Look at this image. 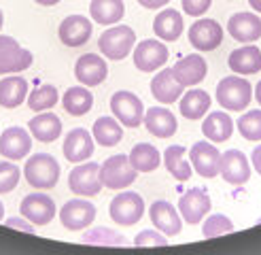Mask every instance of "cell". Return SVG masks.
<instances>
[{
    "label": "cell",
    "mask_w": 261,
    "mask_h": 255,
    "mask_svg": "<svg viewBox=\"0 0 261 255\" xmlns=\"http://www.w3.org/2000/svg\"><path fill=\"white\" fill-rule=\"evenodd\" d=\"M100 176L104 187L111 189H125L138 178V170L129 164V158L119 153V156L109 158L100 166Z\"/></svg>",
    "instance_id": "4"
},
{
    "label": "cell",
    "mask_w": 261,
    "mask_h": 255,
    "mask_svg": "<svg viewBox=\"0 0 261 255\" xmlns=\"http://www.w3.org/2000/svg\"><path fill=\"white\" fill-rule=\"evenodd\" d=\"M227 66L238 74H255L261 70V51L255 45L233 49L227 58Z\"/></svg>",
    "instance_id": "25"
},
{
    "label": "cell",
    "mask_w": 261,
    "mask_h": 255,
    "mask_svg": "<svg viewBox=\"0 0 261 255\" xmlns=\"http://www.w3.org/2000/svg\"><path fill=\"white\" fill-rule=\"evenodd\" d=\"M5 225H7V227H13V230H19V232H28V234H34V232H36L34 223L25 219L23 215H21V217H11V219L5 221Z\"/></svg>",
    "instance_id": "43"
},
{
    "label": "cell",
    "mask_w": 261,
    "mask_h": 255,
    "mask_svg": "<svg viewBox=\"0 0 261 255\" xmlns=\"http://www.w3.org/2000/svg\"><path fill=\"white\" fill-rule=\"evenodd\" d=\"M127 158H129V164H132L138 172H153L162 164L160 151L149 143H138Z\"/></svg>",
    "instance_id": "33"
},
{
    "label": "cell",
    "mask_w": 261,
    "mask_h": 255,
    "mask_svg": "<svg viewBox=\"0 0 261 255\" xmlns=\"http://www.w3.org/2000/svg\"><path fill=\"white\" fill-rule=\"evenodd\" d=\"M91 30H94V26H91V21L87 17L68 15L60 23L58 34H60V41L66 47H81L91 38Z\"/></svg>",
    "instance_id": "19"
},
{
    "label": "cell",
    "mask_w": 261,
    "mask_h": 255,
    "mask_svg": "<svg viewBox=\"0 0 261 255\" xmlns=\"http://www.w3.org/2000/svg\"><path fill=\"white\" fill-rule=\"evenodd\" d=\"M182 15L174 9H164L158 13V17L153 21V30L158 34L162 41L166 43H172L182 34Z\"/></svg>",
    "instance_id": "28"
},
{
    "label": "cell",
    "mask_w": 261,
    "mask_h": 255,
    "mask_svg": "<svg viewBox=\"0 0 261 255\" xmlns=\"http://www.w3.org/2000/svg\"><path fill=\"white\" fill-rule=\"evenodd\" d=\"M231 232H233V221L225 215H211L204 221V227H202L204 238H217V236L231 234Z\"/></svg>",
    "instance_id": "39"
},
{
    "label": "cell",
    "mask_w": 261,
    "mask_h": 255,
    "mask_svg": "<svg viewBox=\"0 0 261 255\" xmlns=\"http://www.w3.org/2000/svg\"><path fill=\"white\" fill-rule=\"evenodd\" d=\"M28 98V81L23 76H5L0 79V107L17 109Z\"/></svg>",
    "instance_id": "27"
},
{
    "label": "cell",
    "mask_w": 261,
    "mask_h": 255,
    "mask_svg": "<svg viewBox=\"0 0 261 255\" xmlns=\"http://www.w3.org/2000/svg\"><path fill=\"white\" fill-rule=\"evenodd\" d=\"M111 111L121 125L125 128H138L145 121V107L142 100L132 92H117L111 98Z\"/></svg>",
    "instance_id": "6"
},
{
    "label": "cell",
    "mask_w": 261,
    "mask_h": 255,
    "mask_svg": "<svg viewBox=\"0 0 261 255\" xmlns=\"http://www.w3.org/2000/svg\"><path fill=\"white\" fill-rule=\"evenodd\" d=\"M109 215L117 225H134L145 215V200L136 191H123L111 200Z\"/></svg>",
    "instance_id": "5"
},
{
    "label": "cell",
    "mask_w": 261,
    "mask_h": 255,
    "mask_svg": "<svg viewBox=\"0 0 261 255\" xmlns=\"http://www.w3.org/2000/svg\"><path fill=\"white\" fill-rule=\"evenodd\" d=\"M251 162H253V168L261 174V145H257L251 153Z\"/></svg>",
    "instance_id": "45"
},
{
    "label": "cell",
    "mask_w": 261,
    "mask_h": 255,
    "mask_svg": "<svg viewBox=\"0 0 261 255\" xmlns=\"http://www.w3.org/2000/svg\"><path fill=\"white\" fill-rule=\"evenodd\" d=\"M189 43L198 51H215L223 43V30L217 19H198L189 28Z\"/></svg>",
    "instance_id": "13"
},
{
    "label": "cell",
    "mask_w": 261,
    "mask_h": 255,
    "mask_svg": "<svg viewBox=\"0 0 261 255\" xmlns=\"http://www.w3.org/2000/svg\"><path fill=\"white\" fill-rule=\"evenodd\" d=\"M178 213L182 217V221L185 223H200L206 213H211V198L204 189L200 187H193L189 189L187 194H182L180 200H178Z\"/></svg>",
    "instance_id": "14"
},
{
    "label": "cell",
    "mask_w": 261,
    "mask_h": 255,
    "mask_svg": "<svg viewBox=\"0 0 261 255\" xmlns=\"http://www.w3.org/2000/svg\"><path fill=\"white\" fill-rule=\"evenodd\" d=\"M38 5H43V7H54V5H58L60 0H36Z\"/></svg>",
    "instance_id": "47"
},
{
    "label": "cell",
    "mask_w": 261,
    "mask_h": 255,
    "mask_svg": "<svg viewBox=\"0 0 261 255\" xmlns=\"http://www.w3.org/2000/svg\"><path fill=\"white\" fill-rule=\"evenodd\" d=\"M249 5H251V9H255V11L261 13V0H249Z\"/></svg>",
    "instance_id": "48"
},
{
    "label": "cell",
    "mask_w": 261,
    "mask_h": 255,
    "mask_svg": "<svg viewBox=\"0 0 261 255\" xmlns=\"http://www.w3.org/2000/svg\"><path fill=\"white\" fill-rule=\"evenodd\" d=\"M107 74H109V66L98 54H85L74 64V76L87 87L100 85L107 79Z\"/></svg>",
    "instance_id": "20"
},
{
    "label": "cell",
    "mask_w": 261,
    "mask_h": 255,
    "mask_svg": "<svg viewBox=\"0 0 261 255\" xmlns=\"http://www.w3.org/2000/svg\"><path fill=\"white\" fill-rule=\"evenodd\" d=\"M227 30L238 43H255L261 38V17L255 13H236L227 21Z\"/></svg>",
    "instance_id": "21"
},
{
    "label": "cell",
    "mask_w": 261,
    "mask_h": 255,
    "mask_svg": "<svg viewBox=\"0 0 261 255\" xmlns=\"http://www.w3.org/2000/svg\"><path fill=\"white\" fill-rule=\"evenodd\" d=\"M32 66V54L23 49L13 36L0 34V74L21 72Z\"/></svg>",
    "instance_id": "7"
},
{
    "label": "cell",
    "mask_w": 261,
    "mask_h": 255,
    "mask_svg": "<svg viewBox=\"0 0 261 255\" xmlns=\"http://www.w3.org/2000/svg\"><path fill=\"white\" fill-rule=\"evenodd\" d=\"M89 13L91 19L98 21L100 26H113L123 17L125 7L121 0H91Z\"/></svg>",
    "instance_id": "31"
},
{
    "label": "cell",
    "mask_w": 261,
    "mask_h": 255,
    "mask_svg": "<svg viewBox=\"0 0 261 255\" xmlns=\"http://www.w3.org/2000/svg\"><path fill=\"white\" fill-rule=\"evenodd\" d=\"M206 60L200 56V54H191V56H185L182 60H178L174 66H172V72L178 79V83H182L185 87H193L206 79Z\"/></svg>",
    "instance_id": "22"
},
{
    "label": "cell",
    "mask_w": 261,
    "mask_h": 255,
    "mask_svg": "<svg viewBox=\"0 0 261 255\" xmlns=\"http://www.w3.org/2000/svg\"><path fill=\"white\" fill-rule=\"evenodd\" d=\"M253 94H255V98H257V102L261 105V81L255 85V89H253Z\"/></svg>",
    "instance_id": "46"
},
{
    "label": "cell",
    "mask_w": 261,
    "mask_h": 255,
    "mask_svg": "<svg viewBox=\"0 0 261 255\" xmlns=\"http://www.w3.org/2000/svg\"><path fill=\"white\" fill-rule=\"evenodd\" d=\"M94 219H96V207L89 200H81V198L68 200L60 211V221L70 232L89 227L94 223Z\"/></svg>",
    "instance_id": "9"
},
{
    "label": "cell",
    "mask_w": 261,
    "mask_h": 255,
    "mask_svg": "<svg viewBox=\"0 0 261 255\" xmlns=\"http://www.w3.org/2000/svg\"><path fill=\"white\" fill-rule=\"evenodd\" d=\"M213 0H182V11L191 17H200L211 9Z\"/></svg>",
    "instance_id": "42"
},
{
    "label": "cell",
    "mask_w": 261,
    "mask_h": 255,
    "mask_svg": "<svg viewBox=\"0 0 261 255\" xmlns=\"http://www.w3.org/2000/svg\"><path fill=\"white\" fill-rule=\"evenodd\" d=\"M3 21H5V17H3V11H0V28H3Z\"/></svg>",
    "instance_id": "50"
},
{
    "label": "cell",
    "mask_w": 261,
    "mask_h": 255,
    "mask_svg": "<svg viewBox=\"0 0 261 255\" xmlns=\"http://www.w3.org/2000/svg\"><path fill=\"white\" fill-rule=\"evenodd\" d=\"M136 247H168V236L162 234L160 230H142V232L134 238Z\"/></svg>",
    "instance_id": "41"
},
{
    "label": "cell",
    "mask_w": 261,
    "mask_h": 255,
    "mask_svg": "<svg viewBox=\"0 0 261 255\" xmlns=\"http://www.w3.org/2000/svg\"><path fill=\"white\" fill-rule=\"evenodd\" d=\"M182 87H185V85L178 83V79L174 76L172 68L160 70L158 74L153 76V81H151L153 96L158 98L160 102H164V105H172V102H176L182 96Z\"/></svg>",
    "instance_id": "23"
},
{
    "label": "cell",
    "mask_w": 261,
    "mask_h": 255,
    "mask_svg": "<svg viewBox=\"0 0 261 255\" xmlns=\"http://www.w3.org/2000/svg\"><path fill=\"white\" fill-rule=\"evenodd\" d=\"M64 111H68L70 115H74V117H81V115L89 113L91 107H94V96H91L89 89L76 85V87H68L66 94H64Z\"/></svg>",
    "instance_id": "32"
},
{
    "label": "cell",
    "mask_w": 261,
    "mask_h": 255,
    "mask_svg": "<svg viewBox=\"0 0 261 255\" xmlns=\"http://www.w3.org/2000/svg\"><path fill=\"white\" fill-rule=\"evenodd\" d=\"M149 217H151L155 230H160L162 234H166V236L180 234V227H182L180 213H176V209L170 202H166V200L153 202L149 207Z\"/></svg>",
    "instance_id": "17"
},
{
    "label": "cell",
    "mask_w": 261,
    "mask_h": 255,
    "mask_svg": "<svg viewBox=\"0 0 261 255\" xmlns=\"http://www.w3.org/2000/svg\"><path fill=\"white\" fill-rule=\"evenodd\" d=\"M251 98L253 87L244 76H223L217 85V102L225 111H244Z\"/></svg>",
    "instance_id": "1"
},
{
    "label": "cell",
    "mask_w": 261,
    "mask_h": 255,
    "mask_svg": "<svg viewBox=\"0 0 261 255\" xmlns=\"http://www.w3.org/2000/svg\"><path fill=\"white\" fill-rule=\"evenodd\" d=\"M94 138L102 147H113L123 138V128L115 117H100L94 121Z\"/></svg>",
    "instance_id": "35"
},
{
    "label": "cell",
    "mask_w": 261,
    "mask_h": 255,
    "mask_svg": "<svg viewBox=\"0 0 261 255\" xmlns=\"http://www.w3.org/2000/svg\"><path fill=\"white\" fill-rule=\"evenodd\" d=\"M62 151H64V158L68 162H85L91 158V153H94V138L87 130L83 128H74L66 134L64 138V145H62Z\"/></svg>",
    "instance_id": "18"
},
{
    "label": "cell",
    "mask_w": 261,
    "mask_h": 255,
    "mask_svg": "<svg viewBox=\"0 0 261 255\" xmlns=\"http://www.w3.org/2000/svg\"><path fill=\"white\" fill-rule=\"evenodd\" d=\"M238 132L246 138V140H261V111H249L240 115L238 119Z\"/></svg>",
    "instance_id": "38"
},
{
    "label": "cell",
    "mask_w": 261,
    "mask_h": 255,
    "mask_svg": "<svg viewBox=\"0 0 261 255\" xmlns=\"http://www.w3.org/2000/svg\"><path fill=\"white\" fill-rule=\"evenodd\" d=\"M202 132L208 140L213 143H225L233 132V121L227 113L223 111H213L202 123Z\"/></svg>",
    "instance_id": "29"
},
{
    "label": "cell",
    "mask_w": 261,
    "mask_h": 255,
    "mask_svg": "<svg viewBox=\"0 0 261 255\" xmlns=\"http://www.w3.org/2000/svg\"><path fill=\"white\" fill-rule=\"evenodd\" d=\"M219 174L225 178L229 185H244L251 178V164L249 158L238 149H229L221 153V170Z\"/></svg>",
    "instance_id": "11"
},
{
    "label": "cell",
    "mask_w": 261,
    "mask_h": 255,
    "mask_svg": "<svg viewBox=\"0 0 261 255\" xmlns=\"http://www.w3.org/2000/svg\"><path fill=\"white\" fill-rule=\"evenodd\" d=\"M19 213L34 225H47L56 217V202L47 194H30L21 200Z\"/></svg>",
    "instance_id": "16"
},
{
    "label": "cell",
    "mask_w": 261,
    "mask_h": 255,
    "mask_svg": "<svg viewBox=\"0 0 261 255\" xmlns=\"http://www.w3.org/2000/svg\"><path fill=\"white\" fill-rule=\"evenodd\" d=\"M164 164L168 172H170L176 181H187L191 178V166L185 160V147L180 145H172L164 151Z\"/></svg>",
    "instance_id": "34"
},
{
    "label": "cell",
    "mask_w": 261,
    "mask_h": 255,
    "mask_svg": "<svg viewBox=\"0 0 261 255\" xmlns=\"http://www.w3.org/2000/svg\"><path fill=\"white\" fill-rule=\"evenodd\" d=\"M189 158L195 172L204 178H213L221 170V153L215 145L206 143V140H200L189 149Z\"/></svg>",
    "instance_id": "12"
},
{
    "label": "cell",
    "mask_w": 261,
    "mask_h": 255,
    "mask_svg": "<svg viewBox=\"0 0 261 255\" xmlns=\"http://www.w3.org/2000/svg\"><path fill=\"white\" fill-rule=\"evenodd\" d=\"M168 60V47L155 38H147L136 45L134 49V64L136 68L142 70V72H153L162 68Z\"/></svg>",
    "instance_id": "15"
},
{
    "label": "cell",
    "mask_w": 261,
    "mask_h": 255,
    "mask_svg": "<svg viewBox=\"0 0 261 255\" xmlns=\"http://www.w3.org/2000/svg\"><path fill=\"white\" fill-rule=\"evenodd\" d=\"M68 185L74 196H98L104 187L100 176V166L96 162H85L72 168L68 174Z\"/></svg>",
    "instance_id": "8"
},
{
    "label": "cell",
    "mask_w": 261,
    "mask_h": 255,
    "mask_svg": "<svg viewBox=\"0 0 261 255\" xmlns=\"http://www.w3.org/2000/svg\"><path fill=\"white\" fill-rule=\"evenodd\" d=\"M32 149V138L30 132L25 128H7V130L0 134V156L13 160V162H19L30 153Z\"/></svg>",
    "instance_id": "10"
},
{
    "label": "cell",
    "mask_w": 261,
    "mask_h": 255,
    "mask_svg": "<svg viewBox=\"0 0 261 255\" xmlns=\"http://www.w3.org/2000/svg\"><path fill=\"white\" fill-rule=\"evenodd\" d=\"M168 3H170V0H138V5L145 7V9H162Z\"/></svg>",
    "instance_id": "44"
},
{
    "label": "cell",
    "mask_w": 261,
    "mask_h": 255,
    "mask_svg": "<svg viewBox=\"0 0 261 255\" xmlns=\"http://www.w3.org/2000/svg\"><path fill=\"white\" fill-rule=\"evenodd\" d=\"M3 219H5V204L0 202V221H3Z\"/></svg>",
    "instance_id": "49"
},
{
    "label": "cell",
    "mask_w": 261,
    "mask_h": 255,
    "mask_svg": "<svg viewBox=\"0 0 261 255\" xmlns=\"http://www.w3.org/2000/svg\"><path fill=\"white\" fill-rule=\"evenodd\" d=\"M81 240L85 245H96V247H127L129 240L121 234L113 232L109 227H94L87 230V232L81 236Z\"/></svg>",
    "instance_id": "36"
},
{
    "label": "cell",
    "mask_w": 261,
    "mask_h": 255,
    "mask_svg": "<svg viewBox=\"0 0 261 255\" xmlns=\"http://www.w3.org/2000/svg\"><path fill=\"white\" fill-rule=\"evenodd\" d=\"M25 181L36 189H51L56 187L60 178V164L56 162L54 156L47 153H34V156L25 162L23 166Z\"/></svg>",
    "instance_id": "2"
},
{
    "label": "cell",
    "mask_w": 261,
    "mask_h": 255,
    "mask_svg": "<svg viewBox=\"0 0 261 255\" xmlns=\"http://www.w3.org/2000/svg\"><path fill=\"white\" fill-rule=\"evenodd\" d=\"M147 125V130L158 136V138H170L174 136L176 132V117L174 115L164 109V107H151L149 111H145V121H142Z\"/></svg>",
    "instance_id": "24"
},
{
    "label": "cell",
    "mask_w": 261,
    "mask_h": 255,
    "mask_svg": "<svg viewBox=\"0 0 261 255\" xmlns=\"http://www.w3.org/2000/svg\"><path fill=\"white\" fill-rule=\"evenodd\" d=\"M58 100H60V96L54 85H38L28 96V107H30V111L41 113L47 109H54L58 105Z\"/></svg>",
    "instance_id": "37"
},
{
    "label": "cell",
    "mask_w": 261,
    "mask_h": 255,
    "mask_svg": "<svg viewBox=\"0 0 261 255\" xmlns=\"http://www.w3.org/2000/svg\"><path fill=\"white\" fill-rule=\"evenodd\" d=\"M134 43H136L134 28H129V26H115V28H109L107 32H102L98 47L104 58L119 62L132 54Z\"/></svg>",
    "instance_id": "3"
},
{
    "label": "cell",
    "mask_w": 261,
    "mask_h": 255,
    "mask_svg": "<svg viewBox=\"0 0 261 255\" xmlns=\"http://www.w3.org/2000/svg\"><path fill=\"white\" fill-rule=\"evenodd\" d=\"M19 168L13 162H0V194H9L19 183Z\"/></svg>",
    "instance_id": "40"
},
{
    "label": "cell",
    "mask_w": 261,
    "mask_h": 255,
    "mask_svg": "<svg viewBox=\"0 0 261 255\" xmlns=\"http://www.w3.org/2000/svg\"><path fill=\"white\" fill-rule=\"evenodd\" d=\"M30 134L38 143H54L62 134V121L56 113H38L30 119Z\"/></svg>",
    "instance_id": "26"
},
{
    "label": "cell",
    "mask_w": 261,
    "mask_h": 255,
    "mask_svg": "<svg viewBox=\"0 0 261 255\" xmlns=\"http://www.w3.org/2000/svg\"><path fill=\"white\" fill-rule=\"evenodd\" d=\"M211 94L208 92H204V89H189V92L182 96V100H180V115L185 119H191V121H195V119H200V117H204L206 115V111L211 109Z\"/></svg>",
    "instance_id": "30"
}]
</instances>
